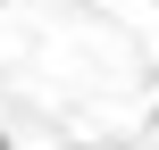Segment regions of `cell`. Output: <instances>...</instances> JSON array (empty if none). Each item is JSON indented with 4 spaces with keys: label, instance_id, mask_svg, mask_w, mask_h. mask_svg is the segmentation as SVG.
<instances>
[{
    "label": "cell",
    "instance_id": "cell-1",
    "mask_svg": "<svg viewBox=\"0 0 159 150\" xmlns=\"http://www.w3.org/2000/svg\"><path fill=\"white\" fill-rule=\"evenodd\" d=\"M0 150H8V142H0Z\"/></svg>",
    "mask_w": 159,
    "mask_h": 150
}]
</instances>
